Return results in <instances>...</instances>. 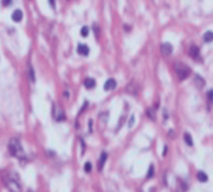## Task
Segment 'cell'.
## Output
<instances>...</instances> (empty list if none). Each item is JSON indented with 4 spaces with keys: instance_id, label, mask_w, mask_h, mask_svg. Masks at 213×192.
Listing matches in <instances>:
<instances>
[{
    "instance_id": "12",
    "label": "cell",
    "mask_w": 213,
    "mask_h": 192,
    "mask_svg": "<svg viewBox=\"0 0 213 192\" xmlns=\"http://www.w3.org/2000/svg\"><path fill=\"white\" fill-rule=\"evenodd\" d=\"M107 158H108V155H107V153H102L101 154V158H99V163H98V170L101 171L102 169H103V166H104V164H105V162H107Z\"/></svg>"
},
{
    "instance_id": "18",
    "label": "cell",
    "mask_w": 213,
    "mask_h": 192,
    "mask_svg": "<svg viewBox=\"0 0 213 192\" xmlns=\"http://www.w3.org/2000/svg\"><path fill=\"white\" fill-rule=\"evenodd\" d=\"M153 175H155V166L151 165L148 169V174H147V179H152Z\"/></svg>"
},
{
    "instance_id": "9",
    "label": "cell",
    "mask_w": 213,
    "mask_h": 192,
    "mask_svg": "<svg viewBox=\"0 0 213 192\" xmlns=\"http://www.w3.org/2000/svg\"><path fill=\"white\" fill-rule=\"evenodd\" d=\"M96 81H94L93 79H85V81H83V86L86 87V88L87 89H92V88H94V87H96Z\"/></svg>"
},
{
    "instance_id": "15",
    "label": "cell",
    "mask_w": 213,
    "mask_h": 192,
    "mask_svg": "<svg viewBox=\"0 0 213 192\" xmlns=\"http://www.w3.org/2000/svg\"><path fill=\"white\" fill-rule=\"evenodd\" d=\"M28 79L31 82H36V76H34V70H33V67L32 65H28Z\"/></svg>"
},
{
    "instance_id": "25",
    "label": "cell",
    "mask_w": 213,
    "mask_h": 192,
    "mask_svg": "<svg viewBox=\"0 0 213 192\" xmlns=\"http://www.w3.org/2000/svg\"><path fill=\"white\" fill-rule=\"evenodd\" d=\"M167 150H168V147L165 146V148H164V152H163V155H165L167 154Z\"/></svg>"
},
{
    "instance_id": "1",
    "label": "cell",
    "mask_w": 213,
    "mask_h": 192,
    "mask_svg": "<svg viewBox=\"0 0 213 192\" xmlns=\"http://www.w3.org/2000/svg\"><path fill=\"white\" fill-rule=\"evenodd\" d=\"M9 150L11 155L16 157L17 159H25V152L21 146V142L17 138H11L9 142Z\"/></svg>"
},
{
    "instance_id": "2",
    "label": "cell",
    "mask_w": 213,
    "mask_h": 192,
    "mask_svg": "<svg viewBox=\"0 0 213 192\" xmlns=\"http://www.w3.org/2000/svg\"><path fill=\"white\" fill-rule=\"evenodd\" d=\"M174 71H175V74H176V76H178V79L180 81L186 80L190 76V74H191V68H190L187 65L183 64V62H175L174 64Z\"/></svg>"
},
{
    "instance_id": "24",
    "label": "cell",
    "mask_w": 213,
    "mask_h": 192,
    "mask_svg": "<svg viewBox=\"0 0 213 192\" xmlns=\"http://www.w3.org/2000/svg\"><path fill=\"white\" fill-rule=\"evenodd\" d=\"M49 4H50L52 9H55V0H49Z\"/></svg>"
},
{
    "instance_id": "20",
    "label": "cell",
    "mask_w": 213,
    "mask_h": 192,
    "mask_svg": "<svg viewBox=\"0 0 213 192\" xmlns=\"http://www.w3.org/2000/svg\"><path fill=\"white\" fill-rule=\"evenodd\" d=\"M91 170H92V164H91V163H86L85 164V171L86 173H89Z\"/></svg>"
},
{
    "instance_id": "19",
    "label": "cell",
    "mask_w": 213,
    "mask_h": 192,
    "mask_svg": "<svg viewBox=\"0 0 213 192\" xmlns=\"http://www.w3.org/2000/svg\"><path fill=\"white\" fill-rule=\"evenodd\" d=\"M88 27L87 26H83L82 28H81V36H82V37H87L88 36Z\"/></svg>"
},
{
    "instance_id": "23",
    "label": "cell",
    "mask_w": 213,
    "mask_h": 192,
    "mask_svg": "<svg viewBox=\"0 0 213 192\" xmlns=\"http://www.w3.org/2000/svg\"><path fill=\"white\" fill-rule=\"evenodd\" d=\"M134 121H135V116L132 115V116H131V117H130V122H129V127H131V126H132V124H134Z\"/></svg>"
},
{
    "instance_id": "22",
    "label": "cell",
    "mask_w": 213,
    "mask_h": 192,
    "mask_svg": "<svg viewBox=\"0 0 213 192\" xmlns=\"http://www.w3.org/2000/svg\"><path fill=\"white\" fill-rule=\"evenodd\" d=\"M1 3H3L4 6H9L12 3V0H1Z\"/></svg>"
},
{
    "instance_id": "16",
    "label": "cell",
    "mask_w": 213,
    "mask_h": 192,
    "mask_svg": "<svg viewBox=\"0 0 213 192\" xmlns=\"http://www.w3.org/2000/svg\"><path fill=\"white\" fill-rule=\"evenodd\" d=\"M197 180L201 181V182H206V181L208 180L207 174L203 173V171H198V173H197Z\"/></svg>"
},
{
    "instance_id": "6",
    "label": "cell",
    "mask_w": 213,
    "mask_h": 192,
    "mask_svg": "<svg viewBox=\"0 0 213 192\" xmlns=\"http://www.w3.org/2000/svg\"><path fill=\"white\" fill-rule=\"evenodd\" d=\"M77 53L80 54V55H85V56H87L88 54H89V48H88V45L87 44H79L77 45Z\"/></svg>"
},
{
    "instance_id": "7",
    "label": "cell",
    "mask_w": 213,
    "mask_h": 192,
    "mask_svg": "<svg viewBox=\"0 0 213 192\" xmlns=\"http://www.w3.org/2000/svg\"><path fill=\"white\" fill-rule=\"evenodd\" d=\"M115 87H116V81L114 79H109V80L105 81V83H104L103 88L105 89V91H112V89H114Z\"/></svg>"
},
{
    "instance_id": "3",
    "label": "cell",
    "mask_w": 213,
    "mask_h": 192,
    "mask_svg": "<svg viewBox=\"0 0 213 192\" xmlns=\"http://www.w3.org/2000/svg\"><path fill=\"white\" fill-rule=\"evenodd\" d=\"M4 182H5L6 189L10 192H21L22 191V187H21V184L19 182V180L13 179L11 176H6L5 179H4Z\"/></svg>"
},
{
    "instance_id": "21",
    "label": "cell",
    "mask_w": 213,
    "mask_h": 192,
    "mask_svg": "<svg viewBox=\"0 0 213 192\" xmlns=\"http://www.w3.org/2000/svg\"><path fill=\"white\" fill-rule=\"evenodd\" d=\"M207 97H208V100L210 102H213V89H210L207 92Z\"/></svg>"
},
{
    "instance_id": "8",
    "label": "cell",
    "mask_w": 213,
    "mask_h": 192,
    "mask_svg": "<svg viewBox=\"0 0 213 192\" xmlns=\"http://www.w3.org/2000/svg\"><path fill=\"white\" fill-rule=\"evenodd\" d=\"M189 55L192 59L200 58V49H198V47H196V45H191V48H190V50H189Z\"/></svg>"
},
{
    "instance_id": "13",
    "label": "cell",
    "mask_w": 213,
    "mask_h": 192,
    "mask_svg": "<svg viewBox=\"0 0 213 192\" xmlns=\"http://www.w3.org/2000/svg\"><path fill=\"white\" fill-rule=\"evenodd\" d=\"M195 85H196L197 88H202V87L205 86V80H203L200 75H196L195 76Z\"/></svg>"
},
{
    "instance_id": "14",
    "label": "cell",
    "mask_w": 213,
    "mask_h": 192,
    "mask_svg": "<svg viewBox=\"0 0 213 192\" xmlns=\"http://www.w3.org/2000/svg\"><path fill=\"white\" fill-rule=\"evenodd\" d=\"M203 40H205L206 43H211L212 40H213V32L212 31L206 32V33L203 34Z\"/></svg>"
},
{
    "instance_id": "4",
    "label": "cell",
    "mask_w": 213,
    "mask_h": 192,
    "mask_svg": "<svg viewBox=\"0 0 213 192\" xmlns=\"http://www.w3.org/2000/svg\"><path fill=\"white\" fill-rule=\"evenodd\" d=\"M53 117L56 121H64L66 119V115L64 110H62V108L60 105H58V104H53Z\"/></svg>"
},
{
    "instance_id": "10",
    "label": "cell",
    "mask_w": 213,
    "mask_h": 192,
    "mask_svg": "<svg viewBox=\"0 0 213 192\" xmlns=\"http://www.w3.org/2000/svg\"><path fill=\"white\" fill-rule=\"evenodd\" d=\"M22 17H24V13H22L21 10H15L12 12V15H11L12 21H15V22H20L22 20Z\"/></svg>"
},
{
    "instance_id": "5",
    "label": "cell",
    "mask_w": 213,
    "mask_h": 192,
    "mask_svg": "<svg viewBox=\"0 0 213 192\" xmlns=\"http://www.w3.org/2000/svg\"><path fill=\"white\" fill-rule=\"evenodd\" d=\"M161 52L163 55H170L171 52H173V45L170 43H163L161 45Z\"/></svg>"
},
{
    "instance_id": "17",
    "label": "cell",
    "mask_w": 213,
    "mask_h": 192,
    "mask_svg": "<svg viewBox=\"0 0 213 192\" xmlns=\"http://www.w3.org/2000/svg\"><path fill=\"white\" fill-rule=\"evenodd\" d=\"M184 141H185V143H186L187 146H190V147H192L194 146V141H192V137L190 136V134H185L184 135Z\"/></svg>"
},
{
    "instance_id": "11",
    "label": "cell",
    "mask_w": 213,
    "mask_h": 192,
    "mask_svg": "<svg viewBox=\"0 0 213 192\" xmlns=\"http://www.w3.org/2000/svg\"><path fill=\"white\" fill-rule=\"evenodd\" d=\"M137 91H138V86L136 85V82H130L129 86H128V92L131 93V94H136L137 93Z\"/></svg>"
}]
</instances>
